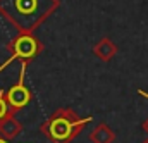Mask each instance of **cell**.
<instances>
[{"instance_id": "8fae6325", "label": "cell", "mask_w": 148, "mask_h": 143, "mask_svg": "<svg viewBox=\"0 0 148 143\" xmlns=\"http://www.w3.org/2000/svg\"><path fill=\"white\" fill-rule=\"evenodd\" d=\"M0 143H10L7 138H3V136H0Z\"/></svg>"}, {"instance_id": "5b68a950", "label": "cell", "mask_w": 148, "mask_h": 143, "mask_svg": "<svg viewBox=\"0 0 148 143\" xmlns=\"http://www.w3.org/2000/svg\"><path fill=\"white\" fill-rule=\"evenodd\" d=\"M21 131H23V124L16 119L14 114L9 112L5 117L0 119V136H3L7 140H14Z\"/></svg>"}, {"instance_id": "52a82bcc", "label": "cell", "mask_w": 148, "mask_h": 143, "mask_svg": "<svg viewBox=\"0 0 148 143\" xmlns=\"http://www.w3.org/2000/svg\"><path fill=\"white\" fill-rule=\"evenodd\" d=\"M90 142L93 143H114L115 142V133L107 122H100L91 133H90Z\"/></svg>"}, {"instance_id": "277c9868", "label": "cell", "mask_w": 148, "mask_h": 143, "mask_svg": "<svg viewBox=\"0 0 148 143\" xmlns=\"http://www.w3.org/2000/svg\"><path fill=\"white\" fill-rule=\"evenodd\" d=\"M26 69H28V64L26 62H21V74H19V81L16 85H12L7 91H5V102H7V107H9V112L10 114H16L19 110L26 107L33 95H31V90L26 86Z\"/></svg>"}, {"instance_id": "3957f363", "label": "cell", "mask_w": 148, "mask_h": 143, "mask_svg": "<svg viewBox=\"0 0 148 143\" xmlns=\"http://www.w3.org/2000/svg\"><path fill=\"white\" fill-rule=\"evenodd\" d=\"M7 50H9V59L0 64V72L16 60L26 64L35 60L43 52V43L35 36V33H19L12 41H9Z\"/></svg>"}, {"instance_id": "30bf717a", "label": "cell", "mask_w": 148, "mask_h": 143, "mask_svg": "<svg viewBox=\"0 0 148 143\" xmlns=\"http://www.w3.org/2000/svg\"><path fill=\"white\" fill-rule=\"evenodd\" d=\"M138 93H140V95H141V97H145V98H148V93H147V91H143V90H140V91H138Z\"/></svg>"}, {"instance_id": "8992f818", "label": "cell", "mask_w": 148, "mask_h": 143, "mask_svg": "<svg viewBox=\"0 0 148 143\" xmlns=\"http://www.w3.org/2000/svg\"><path fill=\"white\" fill-rule=\"evenodd\" d=\"M93 54L98 59H102L103 62H109V60H112L115 57V54H117V45L112 41L110 38L105 36L100 41H97V45L93 47Z\"/></svg>"}, {"instance_id": "ba28073f", "label": "cell", "mask_w": 148, "mask_h": 143, "mask_svg": "<svg viewBox=\"0 0 148 143\" xmlns=\"http://www.w3.org/2000/svg\"><path fill=\"white\" fill-rule=\"evenodd\" d=\"M9 114V107H7V102H5V91L0 90V119L5 117Z\"/></svg>"}, {"instance_id": "9c48e42d", "label": "cell", "mask_w": 148, "mask_h": 143, "mask_svg": "<svg viewBox=\"0 0 148 143\" xmlns=\"http://www.w3.org/2000/svg\"><path fill=\"white\" fill-rule=\"evenodd\" d=\"M141 128H143V131H145V133L148 135V117L145 119V121H143V122H141Z\"/></svg>"}, {"instance_id": "6da1fadb", "label": "cell", "mask_w": 148, "mask_h": 143, "mask_svg": "<svg viewBox=\"0 0 148 143\" xmlns=\"http://www.w3.org/2000/svg\"><path fill=\"white\" fill-rule=\"evenodd\" d=\"M60 7V0H0V16L19 33H33Z\"/></svg>"}, {"instance_id": "7c38bea8", "label": "cell", "mask_w": 148, "mask_h": 143, "mask_svg": "<svg viewBox=\"0 0 148 143\" xmlns=\"http://www.w3.org/2000/svg\"><path fill=\"white\" fill-rule=\"evenodd\" d=\"M143 143H148V140H145V142H143Z\"/></svg>"}, {"instance_id": "7a4b0ae2", "label": "cell", "mask_w": 148, "mask_h": 143, "mask_svg": "<svg viewBox=\"0 0 148 143\" xmlns=\"http://www.w3.org/2000/svg\"><path fill=\"white\" fill-rule=\"evenodd\" d=\"M93 121L91 116L79 117L73 109H57L47 121L41 122L40 133L52 143H73L74 138Z\"/></svg>"}]
</instances>
